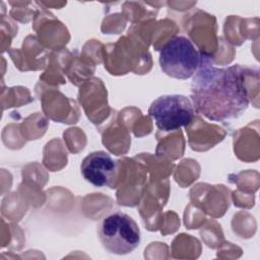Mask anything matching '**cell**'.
I'll use <instances>...</instances> for the list:
<instances>
[{
    "mask_svg": "<svg viewBox=\"0 0 260 260\" xmlns=\"http://www.w3.org/2000/svg\"><path fill=\"white\" fill-rule=\"evenodd\" d=\"M98 237L102 246L115 255L130 254L141 242L137 222L121 211L112 212L99 222Z\"/></svg>",
    "mask_w": 260,
    "mask_h": 260,
    "instance_id": "7a4b0ae2",
    "label": "cell"
},
{
    "mask_svg": "<svg viewBox=\"0 0 260 260\" xmlns=\"http://www.w3.org/2000/svg\"><path fill=\"white\" fill-rule=\"evenodd\" d=\"M202 56L186 37L178 36L169 40L159 52V66L164 73L176 79L185 80L198 70Z\"/></svg>",
    "mask_w": 260,
    "mask_h": 260,
    "instance_id": "3957f363",
    "label": "cell"
},
{
    "mask_svg": "<svg viewBox=\"0 0 260 260\" xmlns=\"http://www.w3.org/2000/svg\"><path fill=\"white\" fill-rule=\"evenodd\" d=\"M118 170L117 161L106 151L98 150L86 155L80 172L83 179L95 187H107L115 178Z\"/></svg>",
    "mask_w": 260,
    "mask_h": 260,
    "instance_id": "5b68a950",
    "label": "cell"
},
{
    "mask_svg": "<svg viewBox=\"0 0 260 260\" xmlns=\"http://www.w3.org/2000/svg\"><path fill=\"white\" fill-rule=\"evenodd\" d=\"M193 76L191 102L194 109L209 121H231L248 109L250 99L243 66L237 64L219 68L202 57Z\"/></svg>",
    "mask_w": 260,
    "mask_h": 260,
    "instance_id": "6da1fadb",
    "label": "cell"
},
{
    "mask_svg": "<svg viewBox=\"0 0 260 260\" xmlns=\"http://www.w3.org/2000/svg\"><path fill=\"white\" fill-rule=\"evenodd\" d=\"M148 115L160 131L171 132L189 125L195 109L191 100L185 95L164 94L151 103Z\"/></svg>",
    "mask_w": 260,
    "mask_h": 260,
    "instance_id": "277c9868",
    "label": "cell"
}]
</instances>
